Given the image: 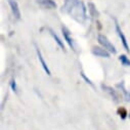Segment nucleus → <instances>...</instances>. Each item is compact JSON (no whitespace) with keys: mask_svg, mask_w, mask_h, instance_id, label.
<instances>
[{"mask_svg":"<svg viewBox=\"0 0 130 130\" xmlns=\"http://www.w3.org/2000/svg\"><path fill=\"white\" fill-rule=\"evenodd\" d=\"M36 52H37V56H38V58H39V61H40V63H41V66H42L44 72H45L47 75H51L50 70H49V68L47 67V64H46V62H45V60H44V58H43V56H42V53H41L40 49H39L37 46H36Z\"/></svg>","mask_w":130,"mask_h":130,"instance_id":"nucleus-8","label":"nucleus"},{"mask_svg":"<svg viewBox=\"0 0 130 130\" xmlns=\"http://www.w3.org/2000/svg\"><path fill=\"white\" fill-rule=\"evenodd\" d=\"M69 12L72 14V17L77 20L78 22H83L85 20V7L82 2L77 1L69 10Z\"/></svg>","mask_w":130,"mask_h":130,"instance_id":"nucleus-1","label":"nucleus"},{"mask_svg":"<svg viewBox=\"0 0 130 130\" xmlns=\"http://www.w3.org/2000/svg\"><path fill=\"white\" fill-rule=\"evenodd\" d=\"M97 41H99V43H100L105 49H107L109 52H111V53H116V52H117L116 47L113 45V43H111V41H110L105 35L100 34L99 37H97Z\"/></svg>","mask_w":130,"mask_h":130,"instance_id":"nucleus-2","label":"nucleus"},{"mask_svg":"<svg viewBox=\"0 0 130 130\" xmlns=\"http://www.w3.org/2000/svg\"><path fill=\"white\" fill-rule=\"evenodd\" d=\"M36 2L43 8L46 9H53L56 7V3L53 0H36Z\"/></svg>","mask_w":130,"mask_h":130,"instance_id":"nucleus-7","label":"nucleus"},{"mask_svg":"<svg viewBox=\"0 0 130 130\" xmlns=\"http://www.w3.org/2000/svg\"><path fill=\"white\" fill-rule=\"evenodd\" d=\"M117 113H118V115L121 117V119H126V117H127V111H126V109L125 108H123V107H121V108H119L118 109V111H117Z\"/></svg>","mask_w":130,"mask_h":130,"instance_id":"nucleus-11","label":"nucleus"},{"mask_svg":"<svg viewBox=\"0 0 130 130\" xmlns=\"http://www.w3.org/2000/svg\"><path fill=\"white\" fill-rule=\"evenodd\" d=\"M81 75H82V77H83V78H84V79H85V80H86V82H87V83H88V84H90V85H92V82H91V81H90V80H89V79H87V78H86V77H85V75H84V74H83V73H82V74H81Z\"/></svg>","mask_w":130,"mask_h":130,"instance_id":"nucleus-14","label":"nucleus"},{"mask_svg":"<svg viewBox=\"0 0 130 130\" xmlns=\"http://www.w3.org/2000/svg\"><path fill=\"white\" fill-rule=\"evenodd\" d=\"M61 32H62V35H63L64 40H66L67 43L69 44L70 48H72V49L75 51L76 49H75V46H74V41H73V39H72L71 36H70V32H69V30H68L66 27H61Z\"/></svg>","mask_w":130,"mask_h":130,"instance_id":"nucleus-4","label":"nucleus"},{"mask_svg":"<svg viewBox=\"0 0 130 130\" xmlns=\"http://www.w3.org/2000/svg\"><path fill=\"white\" fill-rule=\"evenodd\" d=\"M117 87H121V88H122V91H123V93H124V94H125V96H126V101H130V93H129V92H127V91H126V89L124 88V83H123V82L119 83V84L117 85Z\"/></svg>","mask_w":130,"mask_h":130,"instance_id":"nucleus-12","label":"nucleus"},{"mask_svg":"<svg viewBox=\"0 0 130 130\" xmlns=\"http://www.w3.org/2000/svg\"><path fill=\"white\" fill-rule=\"evenodd\" d=\"M116 31H117V33H118V36H119V38H120V39H121V41H122V44H123V46H124L125 50H126L127 52H130V49H129V45H128V43H127L126 37L124 36V34H123V32H122V30H121L120 26H119L117 23H116Z\"/></svg>","mask_w":130,"mask_h":130,"instance_id":"nucleus-6","label":"nucleus"},{"mask_svg":"<svg viewBox=\"0 0 130 130\" xmlns=\"http://www.w3.org/2000/svg\"><path fill=\"white\" fill-rule=\"evenodd\" d=\"M49 32H50V35L53 37V39H54V40H55V42L57 43V45H58V46H59V47H60L62 50H64V45H63V42H62V41L59 39V37H58V36H57V35L54 33V32H53L51 29H49Z\"/></svg>","mask_w":130,"mask_h":130,"instance_id":"nucleus-9","label":"nucleus"},{"mask_svg":"<svg viewBox=\"0 0 130 130\" xmlns=\"http://www.w3.org/2000/svg\"><path fill=\"white\" fill-rule=\"evenodd\" d=\"M10 86H11V89H12L14 92H17V84H15V81H14V80H12V81H11Z\"/></svg>","mask_w":130,"mask_h":130,"instance_id":"nucleus-13","label":"nucleus"},{"mask_svg":"<svg viewBox=\"0 0 130 130\" xmlns=\"http://www.w3.org/2000/svg\"><path fill=\"white\" fill-rule=\"evenodd\" d=\"M119 60L121 61V63L125 67H130V59L125 55V54H121L119 56Z\"/></svg>","mask_w":130,"mask_h":130,"instance_id":"nucleus-10","label":"nucleus"},{"mask_svg":"<svg viewBox=\"0 0 130 130\" xmlns=\"http://www.w3.org/2000/svg\"><path fill=\"white\" fill-rule=\"evenodd\" d=\"M8 3H9V6L11 8V11H12V14L14 15V18L17 20H20L21 19V11H20L18 2L15 0H8Z\"/></svg>","mask_w":130,"mask_h":130,"instance_id":"nucleus-5","label":"nucleus"},{"mask_svg":"<svg viewBox=\"0 0 130 130\" xmlns=\"http://www.w3.org/2000/svg\"><path fill=\"white\" fill-rule=\"evenodd\" d=\"M92 53L99 57H106V58L110 57V52L107 49H105L104 47H100V46H93Z\"/></svg>","mask_w":130,"mask_h":130,"instance_id":"nucleus-3","label":"nucleus"}]
</instances>
